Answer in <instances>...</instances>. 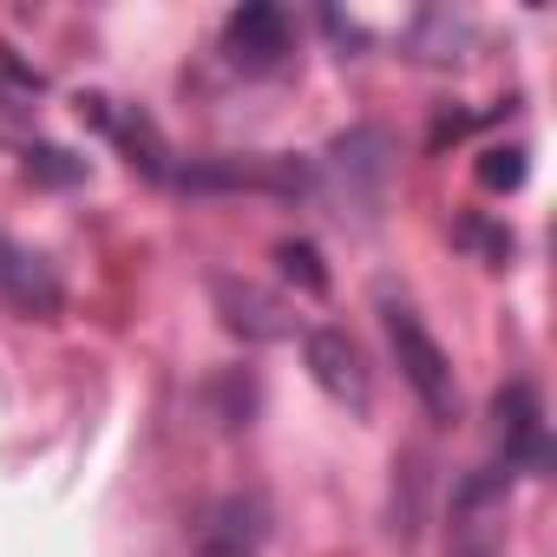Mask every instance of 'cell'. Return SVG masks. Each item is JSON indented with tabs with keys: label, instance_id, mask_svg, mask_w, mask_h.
<instances>
[{
	"label": "cell",
	"instance_id": "2",
	"mask_svg": "<svg viewBox=\"0 0 557 557\" xmlns=\"http://www.w3.org/2000/svg\"><path fill=\"white\" fill-rule=\"evenodd\" d=\"M387 171H394V138H387L381 125H355V132H342V138L329 145V158H322L315 177H329L342 216L355 210L361 223H374V210H381V197H387Z\"/></svg>",
	"mask_w": 557,
	"mask_h": 557
},
{
	"label": "cell",
	"instance_id": "14",
	"mask_svg": "<svg viewBox=\"0 0 557 557\" xmlns=\"http://www.w3.org/2000/svg\"><path fill=\"white\" fill-rule=\"evenodd\" d=\"M275 262H283V275H289L302 296H329V269H322V249L315 243L283 236V243H275Z\"/></svg>",
	"mask_w": 557,
	"mask_h": 557
},
{
	"label": "cell",
	"instance_id": "11",
	"mask_svg": "<svg viewBox=\"0 0 557 557\" xmlns=\"http://www.w3.org/2000/svg\"><path fill=\"white\" fill-rule=\"evenodd\" d=\"M426 485H433V466H426L420 446H407V453L394 459V537H400V544H413V531H420Z\"/></svg>",
	"mask_w": 557,
	"mask_h": 557
},
{
	"label": "cell",
	"instance_id": "1",
	"mask_svg": "<svg viewBox=\"0 0 557 557\" xmlns=\"http://www.w3.org/2000/svg\"><path fill=\"white\" fill-rule=\"evenodd\" d=\"M381 322H387V342H394V361H400V374H407V387L420 394V407L433 413V420H459V381H453V361H446V348L426 335V322L394 296V289H381Z\"/></svg>",
	"mask_w": 557,
	"mask_h": 557
},
{
	"label": "cell",
	"instance_id": "5",
	"mask_svg": "<svg viewBox=\"0 0 557 557\" xmlns=\"http://www.w3.org/2000/svg\"><path fill=\"white\" fill-rule=\"evenodd\" d=\"M269 544V505L262 492H223L203 505L190 531V557H262Z\"/></svg>",
	"mask_w": 557,
	"mask_h": 557
},
{
	"label": "cell",
	"instance_id": "10",
	"mask_svg": "<svg viewBox=\"0 0 557 557\" xmlns=\"http://www.w3.org/2000/svg\"><path fill=\"white\" fill-rule=\"evenodd\" d=\"M106 138H112V145L132 158V171H145L151 184H171V171H177V164H171V145H164V132H158V125H151L138 106L112 112V132H106Z\"/></svg>",
	"mask_w": 557,
	"mask_h": 557
},
{
	"label": "cell",
	"instance_id": "9",
	"mask_svg": "<svg viewBox=\"0 0 557 557\" xmlns=\"http://www.w3.org/2000/svg\"><path fill=\"white\" fill-rule=\"evenodd\" d=\"M466 40H472L466 14H446V8H426V14L400 34L407 60H420V66H459V60H466Z\"/></svg>",
	"mask_w": 557,
	"mask_h": 557
},
{
	"label": "cell",
	"instance_id": "15",
	"mask_svg": "<svg viewBox=\"0 0 557 557\" xmlns=\"http://www.w3.org/2000/svg\"><path fill=\"white\" fill-rule=\"evenodd\" d=\"M531 177V151L524 145H492V151H479V184L485 190H518Z\"/></svg>",
	"mask_w": 557,
	"mask_h": 557
},
{
	"label": "cell",
	"instance_id": "17",
	"mask_svg": "<svg viewBox=\"0 0 557 557\" xmlns=\"http://www.w3.org/2000/svg\"><path fill=\"white\" fill-rule=\"evenodd\" d=\"M0 73H8L21 92H40V73H34V66H21V60H14V47H0Z\"/></svg>",
	"mask_w": 557,
	"mask_h": 557
},
{
	"label": "cell",
	"instance_id": "7",
	"mask_svg": "<svg viewBox=\"0 0 557 557\" xmlns=\"http://www.w3.org/2000/svg\"><path fill=\"white\" fill-rule=\"evenodd\" d=\"M223 60L249 79L275 73L289 60V14L283 8H269V0H249V8H236L223 21Z\"/></svg>",
	"mask_w": 557,
	"mask_h": 557
},
{
	"label": "cell",
	"instance_id": "6",
	"mask_svg": "<svg viewBox=\"0 0 557 557\" xmlns=\"http://www.w3.org/2000/svg\"><path fill=\"white\" fill-rule=\"evenodd\" d=\"M492 420H498V440H505V472H531L544 479L550 472V440H544V400L531 381H505L498 400H492Z\"/></svg>",
	"mask_w": 557,
	"mask_h": 557
},
{
	"label": "cell",
	"instance_id": "13",
	"mask_svg": "<svg viewBox=\"0 0 557 557\" xmlns=\"http://www.w3.org/2000/svg\"><path fill=\"white\" fill-rule=\"evenodd\" d=\"M21 158H27V177L47 184V190H73V184H86V158H73L66 145H27Z\"/></svg>",
	"mask_w": 557,
	"mask_h": 557
},
{
	"label": "cell",
	"instance_id": "12",
	"mask_svg": "<svg viewBox=\"0 0 557 557\" xmlns=\"http://www.w3.org/2000/svg\"><path fill=\"white\" fill-rule=\"evenodd\" d=\"M256 400H262V387H256V374H243V368H223V374L210 381V420H216L223 433H243V426L256 420Z\"/></svg>",
	"mask_w": 557,
	"mask_h": 557
},
{
	"label": "cell",
	"instance_id": "4",
	"mask_svg": "<svg viewBox=\"0 0 557 557\" xmlns=\"http://www.w3.org/2000/svg\"><path fill=\"white\" fill-rule=\"evenodd\" d=\"M302 361H309V381L348 407V413H374V374H368V355L355 348L348 329H302Z\"/></svg>",
	"mask_w": 557,
	"mask_h": 557
},
{
	"label": "cell",
	"instance_id": "3",
	"mask_svg": "<svg viewBox=\"0 0 557 557\" xmlns=\"http://www.w3.org/2000/svg\"><path fill=\"white\" fill-rule=\"evenodd\" d=\"M210 302H216V322L256 348L269 342H296L302 322H296V302L275 296L269 283H256V275H236V269H210Z\"/></svg>",
	"mask_w": 557,
	"mask_h": 557
},
{
	"label": "cell",
	"instance_id": "8",
	"mask_svg": "<svg viewBox=\"0 0 557 557\" xmlns=\"http://www.w3.org/2000/svg\"><path fill=\"white\" fill-rule=\"evenodd\" d=\"M0 296H8L21 315H34V322H53V315L66 309V289H60L53 262L34 256V249L14 243V236H0Z\"/></svg>",
	"mask_w": 557,
	"mask_h": 557
},
{
	"label": "cell",
	"instance_id": "16",
	"mask_svg": "<svg viewBox=\"0 0 557 557\" xmlns=\"http://www.w3.org/2000/svg\"><path fill=\"white\" fill-rule=\"evenodd\" d=\"M453 236H459V243H472L492 269H505V262H511V249H518V243H511V230H492V223H479V216H459V230H453Z\"/></svg>",
	"mask_w": 557,
	"mask_h": 557
}]
</instances>
